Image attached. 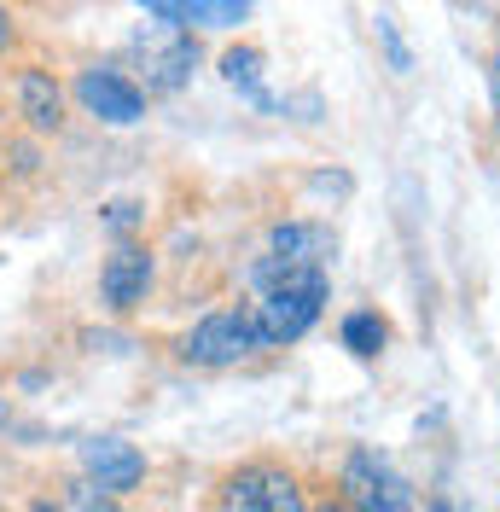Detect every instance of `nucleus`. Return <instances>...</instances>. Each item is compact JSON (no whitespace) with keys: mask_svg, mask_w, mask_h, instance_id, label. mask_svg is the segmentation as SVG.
I'll return each instance as SVG.
<instances>
[{"mask_svg":"<svg viewBox=\"0 0 500 512\" xmlns=\"http://www.w3.org/2000/svg\"><path fill=\"white\" fill-rule=\"evenodd\" d=\"M245 355H256L250 309H216V315H204L181 338V361H192V367H233Z\"/></svg>","mask_w":500,"mask_h":512,"instance_id":"3","label":"nucleus"},{"mask_svg":"<svg viewBox=\"0 0 500 512\" xmlns=\"http://www.w3.org/2000/svg\"><path fill=\"white\" fill-rule=\"evenodd\" d=\"M76 99L94 111L99 123H117V128L146 117V94L128 82L123 70H82V76H76Z\"/></svg>","mask_w":500,"mask_h":512,"instance_id":"6","label":"nucleus"},{"mask_svg":"<svg viewBox=\"0 0 500 512\" xmlns=\"http://www.w3.org/2000/svg\"><path fill=\"white\" fill-rule=\"evenodd\" d=\"M105 222L117 227V233H128V227L140 222V204H128V198H123V204H111V210H105Z\"/></svg>","mask_w":500,"mask_h":512,"instance_id":"16","label":"nucleus"},{"mask_svg":"<svg viewBox=\"0 0 500 512\" xmlns=\"http://www.w3.org/2000/svg\"><path fill=\"white\" fill-rule=\"evenodd\" d=\"M314 192H349L344 175H314Z\"/></svg>","mask_w":500,"mask_h":512,"instance_id":"17","label":"nucleus"},{"mask_svg":"<svg viewBox=\"0 0 500 512\" xmlns=\"http://www.w3.org/2000/svg\"><path fill=\"white\" fill-rule=\"evenodd\" d=\"M134 6L175 30H233L250 18V0H134Z\"/></svg>","mask_w":500,"mask_h":512,"instance_id":"8","label":"nucleus"},{"mask_svg":"<svg viewBox=\"0 0 500 512\" xmlns=\"http://www.w3.org/2000/svg\"><path fill=\"white\" fill-rule=\"evenodd\" d=\"M30 512H64V507H53V501H35V507Z\"/></svg>","mask_w":500,"mask_h":512,"instance_id":"20","label":"nucleus"},{"mask_svg":"<svg viewBox=\"0 0 500 512\" xmlns=\"http://www.w3.org/2000/svg\"><path fill=\"white\" fill-rule=\"evenodd\" d=\"M134 53H140V70H146V88H152V94L187 88V76L198 70V41H192V30H175V24L146 30L134 41Z\"/></svg>","mask_w":500,"mask_h":512,"instance_id":"4","label":"nucleus"},{"mask_svg":"<svg viewBox=\"0 0 500 512\" xmlns=\"http://www.w3.org/2000/svg\"><path fill=\"white\" fill-rule=\"evenodd\" d=\"M146 286H152V256L140 251V245H117V251L105 256L99 291H105V303H111L117 315L140 309V303H146Z\"/></svg>","mask_w":500,"mask_h":512,"instance_id":"9","label":"nucleus"},{"mask_svg":"<svg viewBox=\"0 0 500 512\" xmlns=\"http://www.w3.org/2000/svg\"><path fill=\"white\" fill-rule=\"evenodd\" d=\"M18 105H24V117H30V128H59L64 105H59V88H53V76L47 70H24L18 76Z\"/></svg>","mask_w":500,"mask_h":512,"instance_id":"11","label":"nucleus"},{"mask_svg":"<svg viewBox=\"0 0 500 512\" xmlns=\"http://www.w3.org/2000/svg\"><path fill=\"white\" fill-rule=\"evenodd\" d=\"M320 512H349V507H344V501H326V507H320Z\"/></svg>","mask_w":500,"mask_h":512,"instance_id":"22","label":"nucleus"},{"mask_svg":"<svg viewBox=\"0 0 500 512\" xmlns=\"http://www.w3.org/2000/svg\"><path fill=\"white\" fill-rule=\"evenodd\" d=\"M0 425H6V402H0Z\"/></svg>","mask_w":500,"mask_h":512,"instance_id":"23","label":"nucleus"},{"mask_svg":"<svg viewBox=\"0 0 500 512\" xmlns=\"http://www.w3.org/2000/svg\"><path fill=\"white\" fill-rule=\"evenodd\" d=\"M221 512H309L291 472L280 466H239L221 483Z\"/></svg>","mask_w":500,"mask_h":512,"instance_id":"5","label":"nucleus"},{"mask_svg":"<svg viewBox=\"0 0 500 512\" xmlns=\"http://www.w3.org/2000/svg\"><path fill=\"white\" fill-rule=\"evenodd\" d=\"M384 344H390V326H384L378 315H367V309H361V315H349V320H344V350L378 355Z\"/></svg>","mask_w":500,"mask_h":512,"instance_id":"13","label":"nucleus"},{"mask_svg":"<svg viewBox=\"0 0 500 512\" xmlns=\"http://www.w3.org/2000/svg\"><path fill=\"white\" fill-rule=\"evenodd\" d=\"M378 41H384V53H390V70H413V59H407V47H402V35H396V18L390 12H378Z\"/></svg>","mask_w":500,"mask_h":512,"instance_id":"14","label":"nucleus"},{"mask_svg":"<svg viewBox=\"0 0 500 512\" xmlns=\"http://www.w3.org/2000/svg\"><path fill=\"white\" fill-rule=\"evenodd\" d=\"M489 88H495V111H500V59H495V70H489Z\"/></svg>","mask_w":500,"mask_h":512,"instance_id":"18","label":"nucleus"},{"mask_svg":"<svg viewBox=\"0 0 500 512\" xmlns=\"http://www.w3.org/2000/svg\"><path fill=\"white\" fill-rule=\"evenodd\" d=\"M82 472L105 495H128L134 483L146 478V454L134 443H123V437H94V443H82Z\"/></svg>","mask_w":500,"mask_h":512,"instance_id":"7","label":"nucleus"},{"mask_svg":"<svg viewBox=\"0 0 500 512\" xmlns=\"http://www.w3.org/2000/svg\"><path fill=\"white\" fill-rule=\"evenodd\" d=\"M70 501H76L82 512H117V507H111V495H105L99 483H88V478H82V483H70Z\"/></svg>","mask_w":500,"mask_h":512,"instance_id":"15","label":"nucleus"},{"mask_svg":"<svg viewBox=\"0 0 500 512\" xmlns=\"http://www.w3.org/2000/svg\"><path fill=\"white\" fill-rule=\"evenodd\" d=\"M274 256H285V262H320L326 268V256H332V233L314 222H280L274 227Z\"/></svg>","mask_w":500,"mask_h":512,"instance_id":"10","label":"nucleus"},{"mask_svg":"<svg viewBox=\"0 0 500 512\" xmlns=\"http://www.w3.org/2000/svg\"><path fill=\"white\" fill-rule=\"evenodd\" d=\"M250 286L262 291L250 303V326H256V350H280L309 332L320 309H326V268L320 262H285V256H262L250 268Z\"/></svg>","mask_w":500,"mask_h":512,"instance_id":"1","label":"nucleus"},{"mask_svg":"<svg viewBox=\"0 0 500 512\" xmlns=\"http://www.w3.org/2000/svg\"><path fill=\"white\" fill-rule=\"evenodd\" d=\"M425 512H454V507H448V501H442V495H437V501H431V507H425Z\"/></svg>","mask_w":500,"mask_h":512,"instance_id":"21","label":"nucleus"},{"mask_svg":"<svg viewBox=\"0 0 500 512\" xmlns=\"http://www.w3.org/2000/svg\"><path fill=\"white\" fill-rule=\"evenodd\" d=\"M6 41H12V18H6V12H0V47H6Z\"/></svg>","mask_w":500,"mask_h":512,"instance_id":"19","label":"nucleus"},{"mask_svg":"<svg viewBox=\"0 0 500 512\" xmlns=\"http://www.w3.org/2000/svg\"><path fill=\"white\" fill-rule=\"evenodd\" d=\"M349 512H413V483L378 454V448H349L344 460V495Z\"/></svg>","mask_w":500,"mask_h":512,"instance_id":"2","label":"nucleus"},{"mask_svg":"<svg viewBox=\"0 0 500 512\" xmlns=\"http://www.w3.org/2000/svg\"><path fill=\"white\" fill-rule=\"evenodd\" d=\"M221 82L239 88L250 105H274V99L262 94V53H256V47H227V53H221Z\"/></svg>","mask_w":500,"mask_h":512,"instance_id":"12","label":"nucleus"}]
</instances>
